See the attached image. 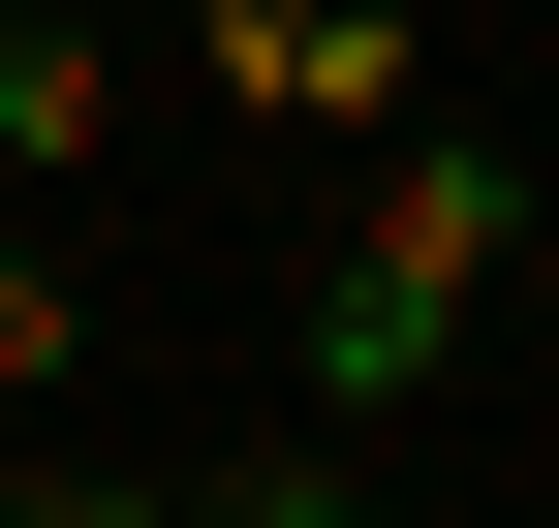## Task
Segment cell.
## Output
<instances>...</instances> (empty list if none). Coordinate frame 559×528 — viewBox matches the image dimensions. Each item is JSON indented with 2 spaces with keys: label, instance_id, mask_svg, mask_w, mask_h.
Masks as SVG:
<instances>
[{
  "label": "cell",
  "instance_id": "6da1fadb",
  "mask_svg": "<svg viewBox=\"0 0 559 528\" xmlns=\"http://www.w3.org/2000/svg\"><path fill=\"white\" fill-rule=\"evenodd\" d=\"M498 280H528V156H466V124L404 94L373 156H342V249H311V405H342V435H373V405H436Z\"/></svg>",
  "mask_w": 559,
  "mask_h": 528
},
{
  "label": "cell",
  "instance_id": "7a4b0ae2",
  "mask_svg": "<svg viewBox=\"0 0 559 528\" xmlns=\"http://www.w3.org/2000/svg\"><path fill=\"white\" fill-rule=\"evenodd\" d=\"M218 94L280 156H373V124L436 94V0H218Z\"/></svg>",
  "mask_w": 559,
  "mask_h": 528
}]
</instances>
